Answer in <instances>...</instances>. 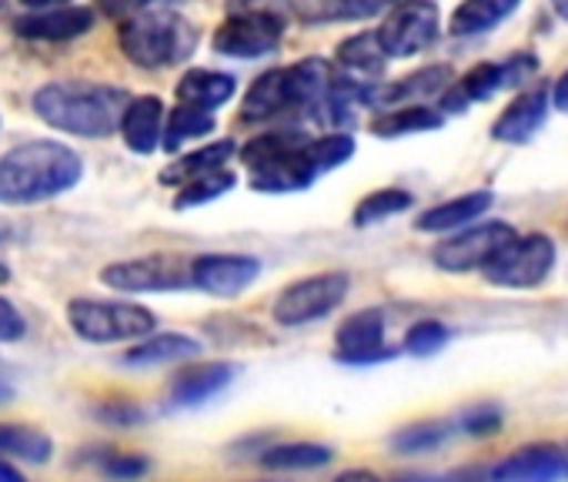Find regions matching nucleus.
Masks as SVG:
<instances>
[{
  "label": "nucleus",
  "instance_id": "nucleus-20",
  "mask_svg": "<svg viewBox=\"0 0 568 482\" xmlns=\"http://www.w3.org/2000/svg\"><path fill=\"white\" fill-rule=\"evenodd\" d=\"M234 372H237V369H234L231 362H211V365L181 372V375L171 382V405H174V409H191V405L207 402L211 395H217L221 389L231 385Z\"/></svg>",
  "mask_w": 568,
  "mask_h": 482
},
{
  "label": "nucleus",
  "instance_id": "nucleus-19",
  "mask_svg": "<svg viewBox=\"0 0 568 482\" xmlns=\"http://www.w3.org/2000/svg\"><path fill=\"white\" fill-rule=\"evenodd\" d=\"M568 472V462H565V452H558L555 445H528V449H518L515 455H508L505 462H498L491 469V479H525V482H538V479H555Z\"/></svg>",
  "mask_w": 568,
  "mask_h": 482
},
{
  "label": "nucleus",
  "instance_id": "nucleus-10",
  "mask_svg": "<svg viewBox=\"0 0 568 482\" xmlns=\"http://www.w3.org/2000/svg\"><path fill=\"white\" fill-rule=\"evenodd\" d=\"M281 34H284L281 11H237L214 31L211 44L224 58L254 61V58L271 54Z\"/></svg>",
  "mask_w": 568,
  "mask_h": 482
},
{
  "label": "nucleus",
  "instance_id": "nucleus-28",
  "mask_svg": "<svg viewBox=\"0 0 568 482\" xmlns=\"http://www.w3.org/2000/svg\"><path fill=\"white\" fill-rule=\"evenodd\" d=\"M234 154V141H217V144H207V148H197L178 161H171L164 171H161V184H174L181 188L184 181L197 178V174H207V171H217L224 168V161Z\"/></svg>",
  "mask_w": 568,
  "mask_h": 482
},
{
  "label": "nucleus",
  "instance_id": "nucleus-44",
  "mask_svg": "<svg viewBox=\"0 0 568 482\" xmlns=\"http://www.w3.org/2000/svg\"><path fill=\"white\" fill-rule=\"evenodd\" d=\"M551 104H555L558 111L568 114V71L555 81V88H551Z\"/></svg>",
  "mask_w": 568,
  "mask_h": 482
},
{
  "label": "nucleus",
  "instance_id": "nucleus-37",
  "mask_svg": "<svg viewBox=\"0 0 568 482\" xmlns=\"http://www.w3.org/2000/svg\"><path fill=\"white\" fill-rule=\"evenodd\" d=\"M448 342V329L442 322H415L405 335V352L412 355H435Z\"/></svg>",
  "mask_w": 568,
  "mask_h": 482
},
{
  "label": "nucleus",
  "instance_id": "nucleus-47",
  "mask_svg": "<svg viewBox=\"0 0 568 482\" xmlns=\"http://www.w3.org/2000/svg\"><path fill=\"white\" fill-rule=\"evenodd\" d=\"M11 395H14V389L4 379H0V402H11Z\"/></svg>",
  "mask_w": 568,
  "mask_h": 482
},
{
  "label": "nucleus",
  "instance_id": "nucleus-36",
  "mask_svg": "<svg viewBox=\"0 0 568 482\" xmlns=\"http://www.w3.org/2000/svg\"><path fill=\"white\" fill-rule=\"evenodd\" d=\"M448 439V429L442 422H432V425H408V429H398L392 435V449L402 452V455H415V452H432L438 449L442 442Z\"/></svg>",
  "mask_w": 568,
  "mask_h": 482
},
{
  "label": "nucleus",
  "instance_id": "nucleus-40",
  "mask_svg": "<svg viewBox=\"0 0 568 482\" xmlns=\"http://www.w3.org/2000/svg\"><path fill=\"white\" fill-rule=\"evenodd\" d=\"M148 469H151V462L144 455H111L104 462V472L118 475V479H134V475H144Z\"/></svg>",
  "mask_w": 568,
  "mask_h": 482
},
{
  "label": "nucleus",
  "instance_id": "nucleus-18",
  "mask_svg": "<svg viewBox=\"0 0 568 482\" xmlns=\"http://www.w3.org/2000/svg\"><path fill=\"white\" fill-rule=\"evenodd\" d=\"M121 138L134 154H151L161 148L164 138V104L154 94L131 98L124 118H121Z\"/></svg>",
  "mask_w": 568,
  "mask_h": 482
},
{
  "label": "nucleus",
  "instance_id": "nucleus-43",
  "mask_svg": "<svg viewBox=\"0 0 568 482\" xmlns=\"http://www.w3.org/2000/svg\"><path fill=\"white\" fill-rule=\"evenodd\" d=\"M288 0H227V11L237 14V11H281Z\"/></svg>",
  "mask_w": 568,
  "mask_h": 482
},
{
  "label": "nucleus",
  "instance_id": "nucleus-33",
  "mask_svg": "<svg viewBox=\"0 0 568 482\" xmlns=\"http://www.w3.org/2000/svg\"><path fill=\"white\" fill-rule=\"evenodd\" d=\"M408 208H412V194H408L405 188H378V191H372V194H365V198L358 201L352 221H355L358 228H368V224L385 221V218H392V214H402V211H408Z\"/></svg>",
  "mask_w": 568,
  "mask_h": 482
},
{
  "label": "nucleus",
  "instance_id": "nucleus-30",
  "mask_svg": "<svg viewBox=\"0 0 568 482\" xmlns=\"http://www.w3.org/2000/svg\"><path fill=\"white\" fill-rule=\"evenodd\" d=\"M385 61H392V58H388V51L382 48L378 31H375V34H358V38H348V41L338 44V64H342L345 71H352V74L375 78V74H382Z\"/></svg>",
  "mask_w": 568,
  "mask_h": 482
},
{
  "label": "nucleus",
  "instance_id": "nucleus-4",
  "mask_svg": "<svg viewBox=\"0 0 568 482\" xmlns=\"http://www.w3.org/2000/svg\"><path fill=\"white\" fill-rule=\"evenodd\" d=\"M308 141L302 131H271L244 144L241 161L251 174V188L264 194L305 191L318 171L308 158Z\"/></svg>",
  "mask_w": 568,
  "mask_h": 482
},
{
  "label": "nucleus",
  "instance_id": "nucleus-1",
  "mask_svg": "<svg viewBox=\"0 0 568 482\" xmlns=\"http://www.w3.org/2000/svg\"><path fill=\"white\" fill-rule=\"evenodd\" d=\"M34 114L64 134L78 138H111L121 131V118L131 104L124 88L98 81H54L34 91Z\"/></svg>",
  "mask_w": 568,
  "mask_h": 482
},
{
  "label": "nucleus",
  "instance_id": "nucleus-12",
  "mask_svg": "<svg viewBox=\"0 0 568 482\" xmlns=\"http://www.w3.org/2000/svg\"><path fill=\"white\" fill-rule=\"evenodd\" d=\"M538 71V61L531 54H511L501 64H478L471 68L462 81H455L452 88H445L442 108L448 114L465 111V104L471 101H488L491 94H498L501 88H518L525 84L531 74Z\"/></svg>",
  "mask_w": 568,
  "mask_h": 482
},
{
  "label": "nucleus",
  "instance_id": "nucleus-3",
  "mask_svg": "<svg viewBox=\"0 0 568 482\" xmlns=\"http://www.w3.org/2000/svg\"><path fill=\"white\" fill-rule=\"evenodd\" d=\"M328 84H332V68L318 58H308V61H298L288 68H274L247 88L241 118L267 121V118L288 114V111L315 108L325 98Z\"/></svg>",
  "mask_w": 568,
  "mask_h": 482
},
{
  "label": "nucleus",
  "instance_id": "nucleus-46",
  "mask_svg": "<svg viewBox=\"0 0 568 482\" xmlns=\"http://www.w3.org/2000/svg\"><path fill=\"white\" fill-rule=\"evenodd\" d=\"M24 8H34V11H44V8H54V4H64V0H21Z\"/></svg>",
  "mask_w": 568,
  "mask_h": 482
},
{
  "label": "nucleus",
  "instance_id": "nucleus-23",
  "mask_svg": "<svg viewBox=\"0 0 568 482\" xmlns=\"http://www.w3.org/2000/svg\"><path fill=\"white\" fill-rule=\"evenodd\" d=\"M491 201H495L491 191H468V194H462V198H452V201H445V204H438V208L418 214L415 228H418V231H455V228H462V224L481 218V214L491 208Z\"/></svg>",
  "mask_w": 568,
  "mask_h": 482
},
{
  "label": "nucleus",
  "instance_id": "nucleus-51",
  "mask_svg": "<svg viewBox=\"0 0 568 482\" xmlns=\"http://www.w3.org/2000/svg\"><path fill=\"white\" fill-rule=\"evenodd\" d=\"M0 4H4V0H0Z\"/></svg>",
  "mask_w": 568,
  "mask_h": 482
},
{
  "label": "nucleus",
  "instance_id": "nucleus-2",
  "mask_svg": "<svg viewBox=\"0 0 568 482\" xmlns=\"http://www.w3.org/2000/svg\"><path fill=\"white\" fill-rule=\"evenodd\" d=\"M84 174L81 154L61 141H24L0 158V204L24 208L71 191Z\"/></svg>",
  "mask_w": 568,
  "mask_h": 482
},
{
  "label": "nucleus",
  "instance_id": "nucleus-32",
  "mask_svg": "<svg viewBox=\"0 0 568 482\" xmlns=\"http://www.w3.org/2000/svg\"><path fill=\"white\" fill-rule=\"evenodd\" d=\"M332 462V449L328 445H312V442H292V445H274L267 452H261V465L264 469H318Z\"/></svg>",
  "mask_w": 568,
  "mask_h": 482
},
{
  "label": "nucleus",
  "instance_id": "nucleus-8",
  "mask_svg": "<svg viewBox=\"0 0 568 482\" xmlns=\"http://www.w3.org/2000/svg\"><path fill=\"white\" fill-rule=\"evenodd\" d=\"M555 269V241L548 234L511 238L508 245L481 269L485 279L498 289H535Z\"/></svg>",
  "mask_w": 568,
  "mask_h": 482
},
{
  "label": "nucleus",
  "instance_id": "nucleus-38",
  "mask_svg": "<svg viewBox=\"0 0 568 482\" xmlns=\"http://www.w3.org/2000/svg\"><path fill=\"white\" fill-rule=\"evenodd\" d=\"M462 429L468 435H491L501 429V409L495 405H475L462 415Z\"/></svg>",
  "mask_w": 568,
  "mask_h": 482
},
{
  "label": "nucleus",
  "instance_id": "nucleus-49",
  "mask_svg": "<svg viewBox=\"0 0 568 482\" xmlns=\"http://www.w3.org/2000/svg\"><path fill=\"white\" fill-rule=\"evenodd\" d=\"M4 282H11V269L0 262V285H4Z\"/></svg>",
  "mask_w": 568,
  "mask_h": 482
},
{
  "label": "nucleus",
  "instance_id": "nucleus-26",
  "mask_svg": "<svg viewBox=\"0 0 568 482\" xmlns=\"http://www.w3.org/2000/svg\"><path fill=\"white\" fill-rule=\"evenodd\" d=\"M521 0H465V4L452 14V34L455 38H475L501 24L508 14L518 11Z\"/></svg>",
  "mask_w": 568,
  "mask_h": 482
},
{
  "label": "nucleus",
  "instance_id": "nucleus-16",
  "mask_svg": "<svg viewBox=\"0 0 568 482\" xmlns=\"http://www.w3.org/2000/svg\"><path fill=\"white\" fill-rule=\"evenodd\" d=\"M548 118V91L545 88H531L525 94H518L491 124V138L498 144H525L538 134V128Z\"/></svg>",
  "mask_w": 568,
  "mask_h": 482
},
{
  "label": "nucleus",
  "instance_id": "nucleus-35",
  "mask_svg": "<svg viewBox=\"0 0 568 482\" xmlns=\"http://www.w3.org/2000/svg\"><path fill=\"white\" fill-rule=\"evenodd\" d=\"M352 154H355V138L352 134H325V138L308 141V158H312L318 174L342 168Z\"/></svg>",
  "mask_w": 568,
  "mask_h": 482
},
{
  "label": "nucleus",
  "instance_id": "nucleus-31",
  "mask_svg": "<svg viewBox=\"0 0 568 482\" xmlns=\"http://www.w3.org/2000/svg\"><path fill=\"white\" fill-rule=\"evenodd\" d=\"M0 452L24 459V462H48L54 455V442L51 435L31 429V425H11V422H0Z\"/></svg>",
  "mask_w": 568,
  "mask_h": 482
},
{
  "label": "nucleus",
  "instance_id": "nucleus-34",
  "mask_svg": "<svg viewBox=\"0 0 568 482\" xmlns=\"http://www.w3.org/2000/svg\"><path fill=\"white\" fill-rule=\"evenodd\" d=\"M234 184H237V178H234L227 168L197 174V178H191V181L181 184V191H178V198H174V208H197V204H207V201L227 194Z\"/></svg>",
  "mask_w": 568,
  "mask_h": 482
},
{
  "label": "nucleus",
  "instance_id": "nucleus-6",
  "mask_svg": "<svg viewBox=\"0 0 568 482\" xmlns=\"http://www.w3.org/2000/svg\"><path fill=\"white\" fill-rule=\"evenodd\" d=\"M68 322L84 342H131L154 332L158 319L151 309L138 302H98V299H74L68 305Z\"/></svg>",
  "mask_w": 568,
  "mask_h": 482
},
{
  "label": "nucleus",
  "instance_id": "nucleus-50",
  "mask_svg": "<svg viewBox=\"0 0 568 482\" xmlns=\"http://www.w3.org/2000/svg\"><path fill=\"white\" fill-rule=\"evenodd\" d=\"M565 462H568V449H565Z\"/></svg>",
  "mask_w": 568,
  "mask_h": 482
},
{
  "label": "nucleus",
  "instance_id": "nucleus-22",
  "mask_svg": "<svg viewBox=\"0 0 568 482\" xmlns=\"http://www.w3.org/2000/svg\"><path fill=\"white\" fill-rule=\"evenodd\" d=\"M398 0H298L295 11L305 24H332V21H365L375 18Z\"/></svg>",
  "mask_w": 568,
  "mask_h": 482
},
{
  "label": "nucleus",
  "instance_id": "nucleus-21",
  "mask_svg": "<svg viewBox=\"0 0 568 482\" xmlns=\"http://www.w3.org/2000/svg\"><path fill=\"white\" fill-rule=\"evenodd\" d=\"M452 84V68L445 64H435V68H425L412 78H402L395 84H385V88H368L365 91V104H382V108H398L402 101H412V98H425V94H438Z\"/></svg>",
  "mask_w": 568,
  "mask_h": 482
},
{
  "label": "nucleus",
  "instance_id": "nucleus-5",
  "mask_svg": "<svg viewBox=\"0 0 568 482\" xmlns=\"http://www.w3.org/2000/svg\"><path fill=\"white\" fill-rule=\"evenodd\" d=\"M118 44L124 58L144 71H161L187 61L197 48V31L174 11H148L134 14L121 24Z\"/></svg>",
  "mask_w": 568,
  "mask_h": 482
},
{
  "label": "nucleus",
  "instance_id": "nucleus-29",
  "mask_svg": "<svg viewBox=\"0 0 568 482\" xmlns=\"http://www.w3.org/2000/svg\"><path fill=\"white\" fill-rule=\"evenodd\" d=\"M211 131H214V114L204 111V108H197V104H184V101H181V104L171 111L168 124H164L161 148L174 154L181 144H187V141H194V138H204V134H211Z\"/></svg>",
  "mask_w": 568,
  "mask_h": 482
},
{
  "label": "nucleus",
  "instance_id": "nucleus-39",
  "mask_svg": "<svg viewBox=\"0 0 568 482\" xmlns=\"http://www.w3.org/2000/svg\"><path fill=\"white\" fill-rule=\"evenodd\" d=\"M24 332H28L24 315L0 295V342H18V339H24Z\"/></svg>",
  "mask_w": 568,
  "mask_h": 482
},
{
  "label": "nucleus",
  "instance_id": "nucleus-45",
  "mask_svg": "<svg viewBox=\"0 0 568 482\" xmlns=\"http://www.w3.org/2000/svg\"><path fill=\"white\" fill-rule=\"evenodd\" d=\"M0 482H21V469L0 459Z\"/></svg>",
  "mask_w": 568,
  "mask_h": 482
},
{
  "label": "nucleus",
  "instance_id": "nucleus-7",
  "mask_svg": "<svg viewBox=\"0 0 568 482\" xmlns=\"http://www.w3.org/2000/svg\"><path fill=\"white\" fill-rule=\"evenodd\" d=\"M348 289H352V279L345 272H322V275L302 279L277 295L271 315L281 329L312 325V322L332 315L345 302Z\"/></svg>",
  "mask_w": 568,
  "mask_h": 482
},
{
  "label": "nucleus",
  "instance_id": "nucleus-9",
  "mask_svg": "<svg viewBox=\"0 0 568 482\" xmlns=\"http://www.w3.org/2000/svg\"><path fill=\"white\" fill-rule=\"evenodd\" d=\"M101 282L114 292H181L191 289V262L181 255H144L114 262L101 272Z\"/></svg>",
  "mask_w": 568,
  "mask_h": 482
},
{
  "label": "nucleus",
  "instance_id": "nucleus-27",
  "mask_svg": "<svg viewBox=\"0 0 568 482\" xmlns=\"http://www.w3.org/2000/svg\"><path fill=\"white\" fill-rule=\"evenodd\" d=\"M445 124V118L425 104H398L388 114H378L372 124L375 138H405V134H422V131H438Z\"/></svg>",
  "mask_w": 568,
  "mask_h": 482
},
{
  "label": "nucleus",
  "instance_id": "nucleus-24",
  "mask_svg": "<svg viewBox=\"0 0 568 482\" xmlns=\"http://www.w3.org/2000/svg\"><path fill=\"white\" fill-rule=\"evenodd\" d=\"M201 352V342L191 339V335H178V332H164V335H151L148 342L134 345L124 352V365H138V369H148V365H168V362H184V359H194Z\"/></svg>",
  "mask_w": 568,
  "mask_h": 482
},
{
  "label": "nucleus",
  "instance_id": "nucleus-25",
  "mask_svg": "<svg viewBox=\"0 0 568 482\" xmlns=\"http://www.w3.org/2000/svg\"><path fill=\"white\" fill-rule=\"evenodd\" d=\"M178 101L184 104H197L204 111H214L221 108L224 101L234 98V78L231 74H221V71H204V68H194L187 71L181 81H178Z\"/></svg>",
  "mask_w": 568,
  "mask_h": 482
},
{
  "label": "nucleus",
  "instance_id": "nucleus-13",
  "mask_svg": "<svg viewBox=\"0 0 568 482\" xmlns=\"http://www.w3.org/2000/svg\"><path fill=\"white\" fill-rule=\"evenodd\" d=\"M382 48L388 58H412L435 44L438 38V8L432 0H398L392 14L385 18L382 31Z\"/></svg>",
  "mask_w": 568,
  "mask_h": 482
},
{
  "label": "nucleus",
  "instance_id": "nucleus-14",
  "mask_svg": "<svg viewBox=\"0 0 568 482\" xmlns=\"http://www.w3.org/2000/svg\"><path fill=\"white\" fill-rule=\"evenodd\" d=\"M261 272V262L251 255H201L191 262V279L194 289L217 295V299H234L244 289L254 285Z\"/></svg>",
  "mask_w": 568,
  "mask_h": 482
},
{
  "label": "nucleus",
  "instance_id": "nucleus-15",
  "mask_svg": "<svg viewBox=\"0 0 568 482\" xmlns=\"http://www.w3.org/2000/svg\"><path fill=\"white\" fill-rule=\"evenodd\" d=\"M338 342V359L362 365V362H382L392 355V349L385 345V319L375 309L355 312L335 335Z\"/></svg>",
  "mask_w": 568,
  "mask_h": 482
},
{
  "label": "nucleus",
  "instance_id": "nucleus-42",
  "mask_svg": "<svg viewBox=\"0 0 568 482\" xmlns=\"http://www.w3.org/2000/svg\"><path fill=\"white\" fill-rule=\"evenodd\" d=\"M98 415H101L104 422H114V425H131V422H141V419H144V412L134 409V405H108V409H101Z\"/></svg>",
  "mask_w": 568,
  "mask_h": 482
},
{
  "label": "nucleus",
  "instance_id": "nucleus-48",
  "mask_svg": "<svg viewBox=\"0 0 568 482\" xmlns=\"http://www.w3.org/2000/svg\"><path fill=\"white\" fill-rule=\"evenodd\" d=\"M555 14H558L561 21H568V0H555Z\"/></svg>",
  "mask_w": 568,
  "mask_h": 482
},
{
  "label": "nucleus",
  "instance_id": "nucleus-11",
  "mask_svg": "<svg viewBox=\"0 0 568 482\" xmlns=\"http://www.w3.org/2000/svg\"><path fill=\"white\" fill-rule=\"evenodd\" d=\"M511 238H515L511 224L485 221V224H475L468 231L445 238L442 245H435L432 259L442 272H475V269H485Z\"/></svg>",
  "mask_w": 568,
  "mask_h": 482
},
{
  "label": "nucleus",
  "instance_id": "nucleus-17",
  "mask_svg": "<svg viewBox=\"0 0 568 482\" xmlns=\"http://www.w3.org/2000/svg\"><path fill=\"white\" fill-rule=\"evenodd\" d=\"M94 28L91 8H58V11H38L14 21V34L28 41H71Z\"/></svg>",
  "mask_w": 568,
  "mask_h": 482
},
{
  "label": "nucleus",
  "instance_id": "nucleus-41",
  "mask_svg": "<svg viewBox=\"0 0 568 482\" xmlns=\"http://www.w3.org/2000/svg\"><path fill=\"white\" fill-rule=\"evenodd\" d=\"M148 4H151V0H98L101 14H108V18H114V21H128V18H134V14H141Z\"/></svg>",
  "mask_w": 568,
  "mask_h": 482
}]
</instances>
